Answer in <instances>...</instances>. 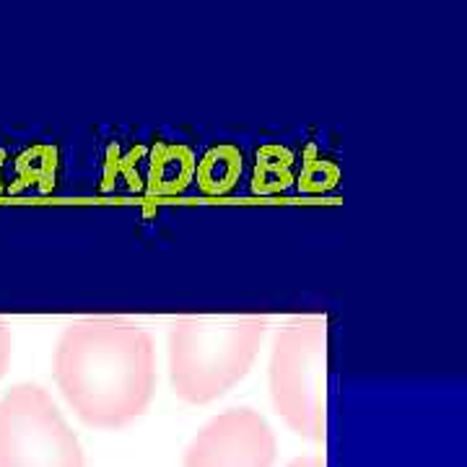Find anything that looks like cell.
<instances>
[{"label":"cell","instance_id":"obj_3","mask_svg":"<svg viewBox=\"0 0 467 467\" xmlns=\"http://www.w3.org/2000/svg\"><path fill=\"white\" fill-rule=\"evenodd\" d=\"M267 389L294 434L319 441L327 431V319L288 322L273 337Z\"/></svg>","mask_w":467,"mask_h":467},{"label":"cell","instance_id":"obj_4","mask_svg":"<svg viewBox=\"0 0 467 467\" xmlns=\"http://www.w3.org/2000/svg\"><path fill=\"white\" fill-rule=\"evenodd\" d=\"M0 467H86L78 436L36 382H21L0 398Z\"/></svg>","mask_w":467,"mask_h":467},{"label":"cell","instance_id":"obj_6","mask_svg":"<svg viewBox=\"0 0 467 467\" xmlns=\"http://www.w3.org/2000/svg\"><path fill=\"white\" fill-rule=\"evenodd\" d=\"M11 350H14V337H11L8 325L0 319V379H3V377H5V371H8V364H11Z\"/></svg>","mask_w":467,"mask_h":467},{"label":"cell","instance_id":"obj_7","mask_svg":"<svg viewBox=\"0 0 467 467\" xmlns=\"http://www.w3.org/2000/svg\"><path fill=\"white\" fill-rule=\"evenodd\" d=\"M285 467H325V460L317 457V454H306V457H296V460H291Z\"/></svg>","mask_w":467,"mask_h":467},{"label":"cell","instance_id":"obj_2","mask_svg":"<svg viewBox=\"0 0 467 467\" xmlns=\"http://www.w3.org/2000/svg\"><path fill=\"white\" fill-rule=\"evenodd\" d=\"M267 317H180L169 327V382L180 400L205 405L250 374Z\"/></svg>","mask_w":467,"mask_h":467},{"label":"cell","instance_id":"obj_5","mask_svg":"<svg viewBox=\"0 0 467 467\" xmlns=\"http://www.w3.org/2000/svg\"><path fill=\"white\" fill-rule=\"evenodd\" d=\"M278 441L265 418L252 408L213 416L187 444L182 467H275Z\"/></svg>","mask_w":467,"mask_h":467},{"label":"cell","instance_id":"obj_1","mask_svg":"<svg viewBox=\"0 0 467 467\" xmlns=\"http://www.w3.org/2000/svg\"><path fill=\"white\" fill-rule=\"evenodd\" d=\"M52 371L60 395L86 426L122 429L150 408L156 346L149 330L130 319H76L57 337Z\"/></svg>","mask_w":467,"mask_h":467}]
</instances>
